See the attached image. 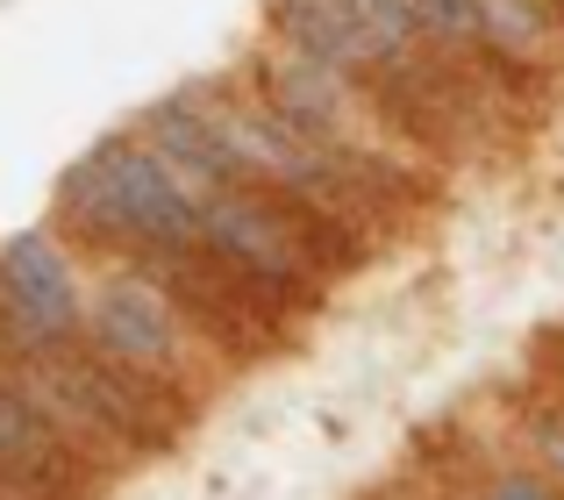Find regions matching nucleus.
Wrapping results in <instances>:
<instances>
[{
	"mask_svg": "<svg viewBox=\"0 0 564 500\" xmlns=\"http://www.w3.org/2000/svg\"><path fill=\"white\" fill-rule=\"evenodd\" d=\"M36 365L57 372L72 393H79L86 415L122 444V458H165V450H180V436L200 422V407H207V401H193V393L165 387V379L108 358V350L86 344V336H72L65 350H51V358H36Z\"/></svg>",
	"mask_w": 564,
	"mask_h": 500,
	"instance_id": "f03ea898",
	"label": "nucleus"
},
{
	"mask_svg": "<svg viewBox=\"0 0 564 500\" xmlns=\"http://www.w3.org/2000/svg\"><path fill=\"white\" fill-rule=\"evenodd\" d=\"M414 14H422V29H429L436 51H479L486 43V8L479 0H414Z\"/></svg>",
	"mask_w": 564,
	"mask_h": 500,
	"instance_id": "9d476101",
	"label": "nucleus"
},
{
	"mask_svg": "<svg viewBox=\"0 0 564 500\" xmlns=\"http://www.w3.org/2000/svg\"><path fill=\"white\" fill-rule=\"evenodd\" d=\"M358 14L372 22V36L386 43V51H422V43H429L414 0H358Z\"/></svg>",
	"mask_w": 564,
	"mask_h": 500,
	"instance_id": "9b49d317",
	"label": "nucleus"
},
{
	"mask_svg": "<svg viewBox=\"0 0 564 500\" xmlns=\"http://www.w3.org/2000/svg\"><path fill=\"white\" fill-rule=\"evenodd\" d=\"M258 36L264 43H286V51L315 57V65H336L350 79L393 57L372 36V22L358 14V0H258Z\"/></svg>",
	"mask_w": 564,
	"mask_h": 500,
	"instance_id": "0eeeda50",
	"label": "nucleus"
},
{
	"mask_svg": "<svg viewBox=\"0 0 564 500\" xmlns=\"http://www.w3.org/2000/svg\"><path fill=\"white\" fill-rule=\"evenodd\" d=\"M0 465H14V472H43V479L79 487L94 500L108 493V479H115L108 465H94L51 415H43L36 387H29L22 372H0Z\"/></svg>",
	"mask_w": 564,
	"mask_h": 500,
	"instance_id": "423d86ee",
	"label": "nucleus"
},
{
	"mask_svg": "<svg viewBox=\"0 0 564 500\" xmlns=\"http://www.w3.org/2000/svg\"><path fill=\"white\" fill-rule=\"evenodd\" d=\"M86 286H94V279H86V258L57 237V229H14V237L0 243V307H8L29 365L65 350L72 336L86 329Z\"/></svg>",
	"mask_w": 564,
	"mask_h": 500,
	"instance_id": "20e7f679",
	"label": "nucleus"
},
{
	"mask_svg": "<svg viewBox=\"0 0 564 500\" xmlns=\"http://www.w3.org/2000/svg\"><path fill=\"white\" fill-rule=\"evenodd\" d=\"M514 444H522V458L536 472H551L564 487V393H551L543 379L514 401Z\"/></svg>",
	"mask_w": 564,
	"mask_h": 500,
	"instance_id": "6e6552de",
	"label": "nucleus"
},
{
	"mask_svg": "<svg viewBox=\"0 0 564 500\" xmlns=\"http://www.w3.org/2000/svg\"><path fill=\"white\" fill-rule=\"evenodd\" d=\"M129 129H137L143 151L165 157V165L180 172V180H186L200 200H207V194H229V186H243V180H250V165L236 157V143L221 137L215 115H207L200 100L186 94V86H180V94H158Z\"/></svg>",
	"mask_w": 564,
	"mask_h": 500,
	"instance_id": "39448f33",
	"label": "nucleus"
},
{
	"mask_svg": "<svg viewBox=\"0 0 564 500\" xmlns=\"http://www.w3.org/2000/svg\"><path fill=\"white\" fill-rule=\"evenodd\" d=\"M200 237H207V250H221V258H229L272 307H286L293 322L322 315L329 279H322V264L301 250V237L279 222L272 194H264L258 180L229 186V194H207V229Z\"/></svg>",
	"mask_w": 564,
	"mask_h": 500,
	"instance_id": "7ed1b4c3",
	"label": "nucleus"
},
{
	"mask_svg": "<svg viewBox=\"0 0 564 500\" xmlns=\"http://www.w3.org/2000/svg\"><path fill=\"white\" fill-rule=\"evenodd\" d=\"M457 500H564V487L551 472H536L529 458H500V465H486Z\"/></svg>",
	"mask_w": 564,
	"mask_h": 500,
	"instance_id": "1a4fd4ad",
	"label": "nucleus"
},
{
	"mask_svg": "<svg viewBox=\"0 0 564 500\" xmlns=\"http://www.w3.org/2000/svg\"><path fill=\"white\" fill-rule=\"evenodd\" d=\"M86 344H100L108 358L137 365V372L165 379V387L193 393V401H207L221 379V365L200 350V336L180 322V307H172V293L158 286V279L143 272H94V286H86Z\"/></svg>",
	"mask_w": 564,
	"mask_h": 500,
	"instance_id": "f257e3e1",
	"label": "nucleus"
}]
</instances>
